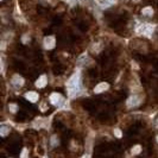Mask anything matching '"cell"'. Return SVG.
Listing matches in <instances>:
<instances>
[{
	"mask_svg": "<svg viewBox=\"0 0 158 158\" xmlns=\"http://www.w3.org/2000/svg\"><path fill=\"white\" fill-rule=\"evenodd\" d=\"M46 83H48V78H46L45 75H42V76H39L37 78V81H36V87L37 88H44V87L46 86Z\"/></svg>",
	"mask_w": 158,
	"mask_h": 158,
	"instance_id": "9",
	"label": "cell"
},
{
	"mask_svg": "<svg viewBox=\"0 0 158 158\" xmlns=\"http://www.w3.org/2000/svg\"><path fill=\"white\" fill-rule=\"evenodd\" d=\"M11 82H12V84H13L14 87H18V88H19V87H21L23 84H24V78H23L20 75L15 74V75H13Z\"/></svg>",
	"mask_w": 158,
	"mask_h": 158,
	"instance_id": "6",
	"label": "cell"
},
{
	"mask_svg": "<svg viewBox=\"0 0 158 158\" xmlns=\"http://www.w3.org/2000/svg\"><path fill=\"white\" fill-rule=\"evenodd\" d=\"M101 49H102V45L100 44V43H94L93 44V46H92V50L94 51V52H95V54H98V52H100L101 51Z\"/></svg>",
	"mask_w": 158,
	"mask_h": 158,
	"instance_id": "14",
	"label": "cell"
},
{
	"mask_svg": "<svg viewBox=\"0 0 158 158\" xmlns=\"http://www.w3.org/2000/svg\"><path fill=\"white\" fill-rule=\"evenodd\" d=\"M155 31V25L153 24H139L136 27V32L140 36H145V37H151V35Z\"/></svg>",
	"mask_w": 158,
	"mask_h": 158,
	"instance_id": "2",
	"label": "cell"
},
{
	"mask_svg": "<svg viewBox=\"0 0 158 158\" xmlns=\"http://www.w3.org/2000/svg\"><path fill=\"white\" fill-rule=\"evenodd\" d=\"M26 156H27V149H24V150H23V152H21V155H20V157L24 158V157H26Z\"/></svg>",
	"mask_w": 158,
	"mask_h": 158,
	"instance_id": "20",
	"label": "cell"
},
{
	"mask_svg": "<svg viewBox=\"0 0 158 158\" xmlns=\"http://www.w3.org/2000/svg\"><path fill=\"white\" fill-rule=\"evenodd\" d=\"M64 1H68V3H73V0H64Z\"/></svg>",
	"mask_w": 158,
	"mask_h": 158,
	"instance_id": "21",
	"label": "cell"
},
{
	"mask_svg": "<svg viewBox=\"0 0 158 158\" xmlns=\"http://www.w3.org/2000/svg\"><path fill=\"white\" fill-rule=\"evenodd\" d=\"M49 100H50L51 104L54 106H56V107H60V108L66 107V99L58 93H52L50 95V98H49Z\"/></svg>",
	"mask_w": 158,
	"mask_h": 158,
	"instance_id": "3",
	"label": "cell"
},
{
	"mask_svg": "<svg viewBox=\"0 0 158 158\" xmlns=\"http://www.w3.org/2000/svg\"><path fill=\"white\" fill-rule=\"evenodd\" d=\"M21 42L24 43V44H27L30 42V36L29 35H24V36H23V38H21Z\"/></svg>",
	"mask_w": 158,
	"mask_h": 158,
	"instance_id": "18",
	"label": "cell"
},
{
	"mask_svg": "<svg viewBox=\"0 0 158 158\" xmlns=\"http://www.w3.org/2000/svg\"><path fill=\"white\" fill-rule=\"evenodd\" d=\"M141 102V99L138 96V95H132L127 99V102H126V105H127V107L130 108H133V107H137L140 105Z\"/></svg>",
	"mask_w": 158,
	"mask_h": 158,
	"instance_id": "5",
	"label": "cell"
},
{
	"mask_svg": "<svg viewBox=\"0 0 158 158\" xmlns=\"http://www.w3.org/2000/svg\"><path fill=\"white\" fill-rule=\"evenodd\" d=\"M25 99L29 100L30 102H37L38 99H39V95H38V93H36V92H27L25 94Z\"/></svg>",
	"mask_w": 158,
	"mask_h": 158,
	"instance_id": "10",
	"label": "cell"
},
{
	"mask_svg": "<svg viewBox=\"0 0 158 158\" xmlns=\"http://www.w3.org/2000/svg\"><path fill=\"white\" fill-rule=\"evenodd\" d=\"M113 132H114V136H115V137H118V138H121V137H123V133H121V131H120L119 129H115Z\"/></svg>",
	"mask_w": 158,
	"mask_h": 158,
	"instance_id": "19",
	"label": "cell"
},
{
	"mask_svg": "<svg viewBox=\"0 0 158 158\" xmlns=\"http://www.w3.org/2000/svg\"><path fill=\"white\" fill-rule=\"evenodd\" d=\"M109 88V84L107 82H100L98 86H95V88H94V93L95 94H100L102 92H105Z\"/></svg>",
	"mask_w": 158,
	"mask_h": 158,
	"instance_id": "7",
	"label": "cell"
},
{
	"mask_svg": "<svg viewBox=\"0 0 158 158\" xmlns=\"http://www.w3.org/2000/svg\"><path fill=\"white\" fill-rule=\"evenodd\" d=\"M9 133H10V127H7V126H1V129H0V136L6 137Z\"/></svg>",
	"mask_w": 158,
	"mask_h": 158,
	"instance_id": "13",
	"label": "cell"
},
{
	"mask_svg": "<svg viewBox=\"0 0 158 158\" xmlns=\"http://www.w3.org/2000/svg\"><path fill=\"white\" fill-rule=\"evenodd\" d=\"M141 152V146L140 145H136V146H133L132 150H131V153L132 155H138Z\"/></svg>",
	"mask_w": 158,
	"mask_h": 158,
	"instance_id": "15",
	"label": "cell"
},
{
	"mask_svg": "<svg viewBox=\"0 0 158 158\" xmlns=\"http://www.w3.org/2000/svg\"><path fill=\"white\" fill-rule=\"evenodd\" d=\"M141 14L145 15V17H151V15L153 14V9H152V7H150V6H146V7H144V9L141 10Z\"/></svg>",
	"mask_w": 158,
	"mask_h": 158,
	"instance_id": "12",
	"label": "cell"
},
{
	"mask_svg": "<svg viewBox=\"0 0 158 158\" xmlns=\"http://www.w3.org/2000/svg\"><path fill=\"white\" fill-rule=\"evenodd\" d=\"M51 145H52V146L58 145V138H57L56 136H52V137H51Z\"/></svg>",
	"mask_w": 158,
	"mask_h": 158,
	"instance_id": "17",
	"label": "cell"
},
{
	"mask_svg": "<svg viewBox=\"0 0 158 158\" xmlns=\"http://www.w3.org/2000/svg\"><path fill=\"white\" fill-rule=\"evenodd\" d=\"M9 109L11 110V113H15L18 110V106L15 105V104H10L9 105Z\"/></svg>",
	"mask_w": 158,
	"mask_h": 158,
	"instance_id": "16",
	"label": "cell"
},
{
	"mask_svg": "<svg viewBox=\"0 0 158 158\" xmlns=\"http://www.w3.org/2000/svg\"><path fill=\"white\" fill-rule=\"evenodd\" d=\"M77 63L80 66H86V64H90L92 63V60L89 58V56L87 54H82L80 57H78V60H77Z\"/></svg>",
	"mask_w": 158,
	"mask_h": 158,
	"instance_id": "8",
	"label": "cell"
},
{
	"mask_svg": "<svg viewBox=\"0 0 158 158\" xmlns=\"http://www.w3.org/2000/svg\"><path fill=\"white\" fill-rule=\"evenodd\" d=\"M67 92L70 98H74L78 95V93L81 92V74L80 72H75L74 75L68 80L67 82Z\"/></svg>",
	"mask_w": 158,
	"mask_h": 158,
	"instance_id": "1",
	"label": "cell"
},
{
	"mask_svg": "<svg viewBox=\"0 0 158 158\" xmlns=\"http://www.w3.org/2000/svg\"><path fill=\"white\" fill-rule=\"evenodd\" d=\"M157 143H158V137H157Z\"/></svg>",
	"mask_w": 158,
	"mask_h": 158,
	"instance_id": "23",
	"label": "cell"
},
{
	"mask_svg": "<svg viewBox=\"0 0 158 158\" xmlns=\"http://www.w3.org/2000/svg\"><path fill=\"white\" fill-rule=\"evenodd\" d=\"M46 120L48 119H43V118H37V119L35 120V123H33V126L37 129H41V127H45V126H48L46 125Z\"/></svg>",
	"mask_w": 158,
	"mask_h": 158,
	"instance_id": "11",
	"label": "cell"
},
{
	"mask_svg": "<svg viewBox=\"0 0 158 158\" xmlns=\"http://www.w3.org/2000/svg\"><path fill=\"white\" fill-rule=\"evenodd\" d=\"M43 44H44V48H45V49L51 50V49L55 48V44H56V39H55L54 36H46V37L44 38Z\"/></svg>",
	"mask_w": 158,
	"mask_h": 158,
	"instance_id": "4",
	"label": "cell"
},
{
	"mask_svg": "<svg viewBox=\"0 0 158 158\" xmlns=\"http://www.w3.org/2000/svg\"><path fill=\"white\" fill-rule=\"evenodd\" d=\"M156 126H157V127H158V119H157V121H156Z\"/></svg>",
	"mask_w": 158,
	"mask_h": 158,
	"instance_id": "22",
	"label": "cell"
}]
</instances>
